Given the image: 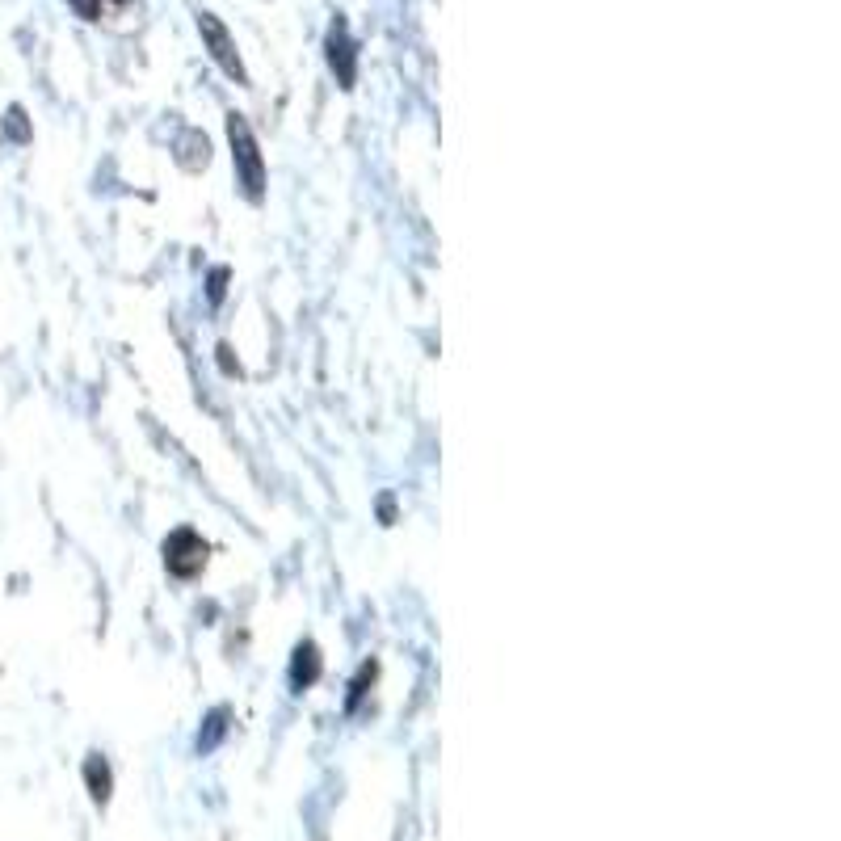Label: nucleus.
<instances>
[{
    "mask_svg": "<svg viewBox=\"0 0 841 841\" xmlns=\"http://www.w3.org/2000/svg\"><path fill=\"white\" fill-rule=\"evenodd\" d=\"M114 5H131V0H114Z\"/></svg>",
    "mask_w": 841,
    "mask_h": 841,
    "instance_id": "ddd939ff",
    "label": "nucleus"
},
{
    "mask_svg": "<svg viewBox=\"0 0 841 841\" xmlns=\"http://www.w3.org/2000/svg\"><path fill=\"white\" fill-rule=\"evenodd\" d=\"M223 286H228V270L211 274V303H223Z\"/></svg>",
    "mask_w": 841,
    "mask_h": 841,
    "instance_id": "f8f14e48",
    "label": "nucleus"
},
{
    "mask_svg": "<svg viewBox=\"0 0 841 841\" xmlns=\"http://www.w3.org/2000/svg\"><path fill=\"white\" fill-rule=\"evenodd\" d=\"M320 673H324V656L312 640H303L291 656V686L295 690H307V686H316L320 682Z\"/></svg>",
    "mask_w": 841,
    "mask_h": 841,
    "instance_id": "39448f33",
    "label": "nucleus"
},
{
    "mask_svg": "<svg viewBox=\"0 0 841 841\" xmlns=\"http://www.w3.org/2000/svg\"><path fill=\"white\" fill-rule=\"evenodd\" d=\"M177 148H181V152H177L181 169H190V173L207 169V160H211V143H207V135H202V131H186V135H181Z\"/></svg>",
    "mask_w": 841,
    "mask_h": 841,
    "instance_id": "0eeeda50",
    "label": "nucleus"
},
{
    "mask_svg": "<svg viewBox=\"0 0 841 841\" xmlns=\"http://www.w3.org/2000/svg\"><path fill=\"white\" fill-rule=\"evenodd\" d=\"M375 678H379V665H375V661H366V665L358 669V678L350 682V699H345V711H358V707H362L366 690L375 686Z\"/></svg>",
    "mask_w": 841,
    "mask_h": 841,
    "instance_id": "1a4fd4ad",
    "label": "nucleus"
},
{
    "mask_svg": "<svg viewBox=\"0 0 841 841\" xmlns=\"http://www.w3.org/2000/svg\"><path fill=\"white\" fill-rule=\"evenodd\" d=\"M207 539L198 535V530H190V526H181V530H173L169 539H164V568L173 572V577H181V581H190V577H198L202 568H207Z\"/></svg>",
    "mask_w": 841,
    "mask_h": 841,
    "instance_id": "f03ea898",
    "label": "nucleus"
},
{
    "mask_svg": "<svg viewBox=\"0 0 841 841\" xmlns=\"http://www.w3.org/2000/svg\"><path fill=\"white\" fill-rule=\"evenodd\" d=\"M324 51H328V68H333L337 85H341V89H354V80H358V43L350 38V26H345V17H337V22L328 26Z\"/></svg>",
    "mask_w": 841,
    "mask_h": 841,
    "instance_id": "20e7f679",
    "label": "nucleus"
},
{
    "mask_svg": "<svg viewBox=\"0 0 841 841\" xmlns=\"http://www.w3.org/2000/svg\"><path fill=\"white\" fill-rule=\"evenodd\" d=\"M5 135H9L13 143H26V139H30V122H26V110H22V106L9 110V118H5Z\"/></svg>",
    "mask_w": 841,
    "mask_h": 841,
    "instance_id": "9d476101",
    "label": "nucleus"
},
{
    "mask_svg": "<svg viewBox=\"0 0 841 841\" xmlns=\"http://www.w3.org/2000/svg\"><path fill=\"white\" fill-rule=\"evenodd\" d=\"M228 720H232L228 707H215L207 715V724H202V732H198V753H215L223 745V736H228Z\"/></svg>",
    "mask_w": 841,
    "mask_h": 841,
    "instance_id": "6e6552de",
    "label": "nucleus"
},
{
    "mask_svg": "<svg viewBox=\"0 0 841 841\" xmlns=\"http://www.w3.org/2000/svg\"><path fill=\"white\" fill-rule=\"evenodd\" d=\"M68 5H72L80 17H85V22H97V17H101V0H68Z\"/></svg>",
    "mask_w": 841,
    "mask_h": 841,
    "instance_id": "9b49d317",
    "label": "nucleus"
},
{
    "mask_svg": "<svg viewBox=\"0 0 841 841\" xmlns=\"http://www.w3.org/2000/svg\"><path fill=\"white\" fill-rule=\"evenodd\" d=\"M85 787H89L97 808H106L110 799H114V770H110V762L101 753H89L85 757Z\"/></svg>",
    "mask_w": 841,
    "mask_h": 841,
    "instance_id": "423d86ee",
    "label": "nucleus"
},
{
    "mask_svg": "<svg viewBox=\"0 0 841 841\" xmlns=\"http://www.w3.org/2000/svg\"><path fill=\"white\" fill-rule=\"evenodd\" d=\"M198 30H202V43H207V51H211L215 64L228 72L236 85H249V72H244V59H240V51H236V43H232L228 26H223L215 13H198Z\"/></svg>",
    "mask_w": 841,
    "mask_h": 841,
    "instance_id": "7ed1b4c3",
    "label": "nucleus"
},
{
    "mask_svg": "<svg viewBox=\"0 0 841 841\" xmlns=\"http://www.w3.org/2000/svg\"><path fill=\"white\" fill-rule=\"evenodd\" d=\"M228 139H232V164H236V177H240V186H244V198L261 202V194H265V160H261L253 127L236 110L228 114Z\"/></svg>",
    "mask_w": 841,
    "mask_h": 841,
    "instance_id": "f257e3e1",
    "label": "nucleus"
}]
</instances>
